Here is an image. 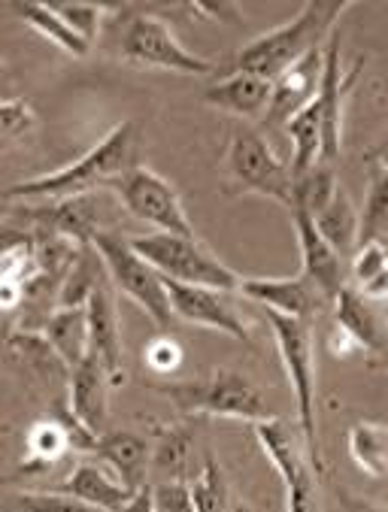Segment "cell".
Segmentation results:
<instances>
[{"instance_id":"cell-1","label":"cell","mask_w":388,"mask_h":512,"mask_svg":"<svg viewBox=\"0 0 388 512\" xmlns=\"http://www.w3.org/2000/svg\"><path fill=\"white\" fill-rule=\"evenodd\" d=\"M343 13H349V4H304L279 28H273V31L249 40L237 52H231L228 61L216 64V73L219 76L249 73V76L276 82L291 64H298L310 49H316L328 40V34L337 28Z\"/></svg>"},{"instance_id":"cell-2","label":"cell","mask_w":388,"mask_h":512,"mask_svg":"<svg viewBox=\"0 0 388 512\" xmlns=\"http://www.w3.org/2000/svg\"><path fill=\"white\" fill-rule=\"evenodd\" d=\"M137 149H140V128L137 122H122L116 125L101 143L91 146L79 161L10 185L0 197L7 200H64V197H79V194H91V191H107V185L119 176H125L131 167H137Z\"/></svg>"},{"instance_id":"cell-3","label":"cell","mask_w":388,"mask_h":512,"mask_svg":"<svg viewBox=\"0 0 388 512\" xmlns=\"http://www.w3.org/2000/svg\"><path fill=\"white\" fill-rule=\"evenodd\" d=\"M155 391L164 394L182 416H213V419H231L246 425L276 419L261 391L231 367H216L204 379L155 385Z\"/></svg>"},{"instance_id":"cell-4","label":"cell","mask_w":388,"mask_h":512,"mask_svg":"<svg viewBox=\"0 0 388 512\" xmlns=\"http://www.w3.org/2000/svg\"><path fill=\"white\" fill-rule=\"evenodd\" d=\"M270 334L276 340V352L282 358L288 385L295 391L298 406V431L313 467H322V443H319V419H316V397H319V376H316V343L310 322L267 313Z\"/></svg>"},{"instance_id":"cell-5","label":"cell","mask_w":388,"mask_h":512,"mask_svg":"<svg viewBox=\"0 0 388 512\" xmlns=\"http://www.w3.org/2000/svg\"><path fill=\"white\" fill-rule=\"evenodd\" d=\"M137 255H143L164 279L179 285H201L234 294L240 288V276L219 261L198 237H179V234H140L128 240Z\"/></svg>"},{"instance_id":"cell-6","label":"cell","mask_w":388,"mask_h":512,"mask_svg":"<svg viewBox=\"0 0 388 512\" xmlns=\"http://www.w3.org/2000/svg\"><path fill=\"white\" fill-rule=\"evenodd\" d=\"M91 249L101 255L113 288L119 294H125L131 303H137L158 331H167L173 322V310H170L164 276L143 255H137L134 246L125 237H119L116 231L97 234L91 240Z\"/></svg>"},{"instance_id":"cell-7","label":"cell","mask_w":388,"mask_h":512,"mask_svg":"<svg viewBox=\"0 0 388 512\" xmlns=\"http://www.w3.org/2000/svg\"><path fill=\"white\" fill-rule=\"evenodd\" d=\"M225 170H228V191L231 194H261L267 200H276L279 207L291 213V170L288 164L270 149L261 131L255 128H234L225 152Z\"/></svg>"},{"instance_id":"cell-8","label":"cell","mask_w":388,"mask_h":512,"mask_svg":"<svg viewBox=\"0 0 388 512\" xmlns=\"http://www.w3.org/2000/svg\"><path fill=\"white\" fill-rule=\"evenodd\" d=\"M119 55L122 61L146 70H167L182 76L216 73V61L188 52L164 19L143 10L125 13V22L119 28Z\"/></svg>"},{"instance_id":"cell-9","label":"cell","mask_w":388,"mask_h":512,"mask_svg":"<svg viewBox=\"0 0 388 512\" xmlns=\"http://www.w3.org/2000/svg\"><path fill=\"white\" fill-rule=\"evenodd\" d=\"M107 191L119 200V207L149 225L158 234H179V237H194L191 219L185 213V203L179 197V191L152 167H131L125 176L113 179L107 185Z\"/></svg>"},{"instance_id":"cell-10","label":"cell","mask_w":388,"mask_h":512,"mask_svg":"<svg viewBox=\"0 0 388 512\" xmlns=\"http://www.w3.org/2000/svg\"><path fill=\"white\" fill-rule=\"evenodd\" d=\"M252 434L285 485V512H319V488L313 473L316 467L307 458L304 443L291 437L288 425L279 419L252 425Z\"/></svg>"},{"instance_id":"cell-11","label":"cell","mask_w":388,"mask_h":512,"mask_svg":"<svg viewBox=\"0 0 388 512\" xmlns=\"http://www.w3.org/2000/svg\"><path fill=\"white\" fill-rule=\"evenodd\" d=\"M116 197L110 191H91L79 197H64V200H46L37 207L19 210L22 219H34L37 228L52 231L67 237L76 246H91L97 234L113 231L116 219Z\"/></svg>"},{"instance_id":"cell-12","label":"cell","mask_w":388,"mask_h":512,"mask_svg":"<svg viewBox=\"0 0 388 512\" xmlns=\"http://www.w3.org/2000/svg\"><path fill=\"white\" fill-rule=\"evenodd\" d=\"M167 285V297H170V310L173 319L194 325V328H207V331H219L237 343L252 346V325L246 322V316L234 306L228 291H216V288H201V285H179L164 279Z\"/></svg>"},{"instance_id":"cell-13","label":"cell","mask_w":388,"mask_h":512,"mask_svg":"<svg viewBox=\"0 0 388 512\" xmlns=\"http://www.w3.org/2000/svg\"><path fill=\"white\" fill-rule=\"evenodd\" d=\"M340 25L328 34L325 40V58H322V79H319V91H316V104H319V116H322V164H331L334 158H340L343 152V110H346V91L358 73V67L352 73H343L340 64Z\"/></svg>"},{"instance_id":"cell-14","label":"cell","mask_w":388,"mask_h":512,"mask_svg":"<svg viewBox=\"0 0 388 512\" xmlns=\"http://www.w3.org/2000/svg\"><path fill=\"white\" fill-rule=\"evenodd\" d=\"M85 319H88V346L91 355L104 364L113 385L125 382V346H122V322L116 306V288L104 273L91 288L85 300Z\"/></svg>"},{"instance_id":"cell-15","label":"cell","mask_w":388,"mask_h":512,"mask_svg":"<svg viewBox=\"0 0 388 512\" xmlns=\"http://www.w3.org/2000/svg\"><path fill=\"white\" fill-rule=\"evenodd\" d=\"M243 297L261 303L267 313H279V316H291V319H301L310 322L319 306L325 303V297L316 291V285L301 273V276H249L240 279L237 288Z\"/></svg>"},{"instance_id":"cell-16","label":"cell","mask_w":388,"mask_h":512,"mask_svg":"<svg viewBox=\"0 0 388 512\" xmlns=\"http://www.w3.org/2000/svg\"><path fill=\"white\" fill-rule=\"evenodd\" d=\"M291 222H295L298 246H301V264L304 276L316 285V291L325 300H337V294L349 285L346 282V258L328 246V240L316 231V222L304 210H291Z\"/></svg>"},{"instance_id":"cell-17","label":"cell","mask_w":388,"mask_h":512,"mask_svg":"<svg viewBox=\"0 0 388 512\" xmlns=\"http://www.w3.org/2000/svg\"><path fill=\"white\" fill-rule=\"evenodd\" d=\"M110 388L113 379L104 370V364L97 361L91 352L88 358L70 370L67 376V406L70 413L94 434H107V419H110Z\"/></svg>"},{"instance_id":"cell-18","label":"cell","mask_w":388,"mask_h":512,"mask_svg":"<svg viewBox=\"0 0 388 512\" xmlns=\"http://www.w3.org/2000/svg\"><path fill=\"white\" fill-rule=\"evenodd\" d=\"M322 58H325V43L310 49L298 64H291L276 82L270 94L267 107V122H288L291 116H298L319 91L322 79Z\"/></svg>"},{"instance_id":"cell-19","label":"cell","mask_w":388,"mask_h":512,"mask_svg":"<svg viewBox=\"0 0 388 512\" xmlns=\"http://www.w3.org/2000/svg\"><path fill=\"white\" fill-rule=\"evenodd\" d=\"M91 455L110 464L113 476L125 482L131 491L146 488V476L152 470V443L134 431H107L97 437Z\"/></svg>"},{"instance_id":"cell-20","label":"cell","mask_w":388,"mask_h":512,"mask_svg":"<svg viewBox=\"0 0 388 512\" xmlns=\"http://www.w3.org/2000/svg\"><path fill=\"white\" fill-rule=\"evenodd\" d=\"M273 82L249 76V73H231L216 79L207 91L204 100L213 110H222L237 119H258L270 107Z\"/></svg>"},{"instance_id":"cell-21","label":"cell","mask_w":388,"mask_h":512,"mask_svg":"<svg viewBox=\"0 0 388 512\" xmlns=\"http://www.w3.org/2000/svg\"><path fill=\"white\" fill-rule=\"evenodd\" d=\"M334 325L352 337L358 352H370L376 358L388 352V328L370 310V300H364L352 285H346L334 300Z\"/></svg>"},{"instance_id":"cell-22","label":"cell","mask_w":388,"mask_h":512,"mask_svg":"<svg viewBox=\"0 0 388 512\" xmlns=\"http://www.w3.org/2000/svg\"><path fill=\"white\" fill-rule=\"evenodd\" d=\"M58 491L64 494H73L79 500H85L88 506H97L104 512H116L122 509L137 491H131L125 482H119L107 467H97V464H76L73 473L58 485Z\"/></svg>"},{"instance_id":"cell-23","label":"cell","mask_w":388,"mask_h":512,"mask_svg":"<svg viewBox=\"0 0 388 512\" xmlns=\"http://www.w3.org/2000/svg\"><path fill=\"white\" fill-rule=\"evenodd\" d=\"M43 340L52 346L67 370L79 367L91 352L85 306H58L55 313H49V319L43 322Z\"/></svg>"},{"instance_id":"cell-24","label":"cell","mask_w":388,"mask_h":512,"mask_svg":"<svg viewBox=\"0 0 388 512\" xmlns=\"http://www.w3.org/2000/svg\"><path fill=\"white\" fill-rule=\"evenodd\" d=\"M316 231L328 240L331 249H337L343 258H352L358 243H361V213L355 210V203L343 185L331 194V200L313 216Z\"/></svg>"},{"instance_id":"cell-25","label":"cell","mask_w":388,"mask_h":512,"mask_svg":"<svg viewBox=\"0 0 388 512\" xmlns=\"http://www.w3.org/2000/svg\"><path fill=\"white\" fill-rule=\"evenodd\" d=\"M288 140H291V182L301 179L304 173H310L313 167L322 164V116H319V104L316 97L310 104L285 122Z\"/></svg>"},{"instance_id":"cell-26","label":"cell","mask_w":388,"mask_h":512,"mask_svg":"<svg viewBox=\"0 0 388 512\" xmlns=\"http://www.w3.org/2000/svg\"><path fill=\"white\" fill-rule=\"evenodd\" d=\"M349 279L364 300L388 303V237L358 243L349 264Z\"/></svg>"},{"instance_id":"cell-27","label":"cell","mask_w":388,"mask_h":512,"mask_svg":"<svg viewBox=\"0 0 388 512\" xmlns=\"http://www.w3.org/2000/svg\"><path fill=\"white\" fill-rule=\"evenodd\" d=\"M349 455L373 479L388 476V425L379 422H355L349 428Z\"/></svg>"},{"instance_id":"cell-28","label":"cell","mask_w":388,"mask_h":512,"mask_svg":"<svg viewBox=\"0 0 388 512\" xmlns=\"http://www.w3.org/2000/svg\"><path fill=\"white\" fill-rule=\"evenodd\" d=\"M13 13L28 25V28H34L40 37H46L49 43H55L61 52H67V55H76V58H82V55H88V43L49 7V4H16L13 7Z\"/></svg>"},{"instance_id":"cell-29","label":"cell","mask_w":388,"mask_h":512,"mask_svg":"<svg viewBox=\"0 0 388 512\" xmlns=\"http://www.w3.org/2000/svg\"><path fill=\"white\" fill-rule=\"evenodd\" d=\"M188 458H191V434L182 425H167L155 434L152 446V470L164 476V482H188Z\"/></svg>"},{"instance_id":"cell-30","label":"cell","mask_w":388,"mask_h":512,"mask_svg":"<svg viewBox=\"0 0 388 512\" xmlns=\"http://www.w3.org/2000/svg\"><path fill=\"white\" fill-rule=\"evenodd\" d=\"M70 437L64 431V425L49 416L40 419L28 428V458H25V470H46L55 467L67 452H70Z\"/></svg>"},{"instance_id":"cell-31","label":"cell","mask_w":388,"mask_h":512,"mask_svg":"<svg viewBox=\"0 0 388 512\" xmlns=\"http://www.w3.org/2000/svg\"><path fill=\"white\" fill-rule=\"evenodd\" d=\"M188 491H191V503L198 512H228L234 506L228 476L213 452H207L201 473L188 482Z\"/></svg>"},{"instance_id":"cell-32","label":"cell","mask_w":388,"mask_h":512,"mask_svg":"<svg viewBox=\"0 0 388 512\" xmlns=\"http://www.w3.org/2000/svg\"><path fill=\"white\" fill-rule=\"evenodd\" d=\"M16 506L22 512H104V509H97V506H88L85 500H79L73 494L58 491V488L16 494Z\"/></svg>"},{"instance_id":"cell-33","label":"cell","mask_w":388,"mask_h":512,"mask_svg":"<svg viewBox=\"0 0 388 512\" xmlns=\"http://www.w3.org/2000/svg\"><path fill=\"white\" fill-rule=\"evenodd\" d=\"M88 46L97 40V31H101L104 16L110 13L107 7H94V4H49Z\"/></svg>"},{"instance_id":"cell-34","label":"cell","mask_w":388,"mask_h":512,"mask_svg":"<svg viewBox=\"0 0 388 512\" xmlns=\"http://www.w3.org/2000/svg\"><path fill=\"white\" fill-rule=\"evenodd\" d=\"M37 116L28 100L22 97H0V143L16 140L34 128Z\"/></svg>"},{"instance_id":"cell-35","label":"cell","mask_w":388,"mask_h":512,"mask_svg":"<svg viewBox=\"0 0 388 512\" xmlns=\"http://www.w3.org/2000/svg\"><path fill=\"white\" fill-rule=\"evenodd\" d=\"M143 361H146V367L149 370H155V373H176L179 367H182V361H185V349H182V343L176 340V337H155V340H149L146 343V349H143Z\"/></svg>"},{"instance_id":"cell-36","label":"cell","mask_w":388,"mask_h":512,"mask_svg":"<svg viewBox=\"0 0 388 512\" xmlns=\"http://www.w3.org/2000/svg\"><path fill=\"white\" fill-rule=\"evenodd\" d=\"M155 512H198L191 503L188 482H158L152 485Z\"/></svg>"},{"instance_id":"cell-37","label":"cell","mask_w":388,"mask_h":512,"mask_svg":"<svg viewBox=\"0 0 388 512\" xmlns=\"http://www.w3.org/2000/svg\"><path fill=\"white\" fill-rule=\"evenodd\" d=\"M337 503H340V512H388V506L373 503V500H364V497L346 491L343 485L337 488Z\"/></svg>"},{"instance_id":"cell-38","label":"cell","mask_w":388,"mask_h":512,"mask_svg":"<svg viewBox=\"0 0 388 512\" xmlns=\"http://www.w3.org/2000/svg\"><path fill=\"white\" fill-rule=\"evenodd\" d=\"M328 349H331L334 358H349L352 352H358V346L352 343V337H349L343 328H337V325H334V331L328 334Z\"/></svg>"},{"instance_id":"cell-39","label":"cell","mask_w":388,"mask_h":512,"mask_svg":"<svg viewBox=\"0 0 388 512\" xmlns=\"http://www.w3.org/2000/svg\"><path fill=\"white\" fill-rule=\"evenodd\" d=\"M116 512H155V500H152V488L146 485V488H140L122 509H116Z\"/></svg>"},{"instance_id":"cell-40","label":"cell","mask_w":388,"mask_h":512,"mask_svg":"<svg viewBox=\"0 0 388 512\" xmlns=\"http://www.w3.org/2000/svg\"><path fill=\"white\" fill-rule=\"evenodd\" d=\"M228 512H255V509H252L249 503H234V506H231Z\"/></svg>"},{"instance_id":"cell-41","label":"cell","mask_w":388,"mask_h":512,"mask_svg":"<svg viewBox=\"0 0 388 512\" xmlns=\"http://www.w3.org/2000/svg\"><path fill=\"white\" fill-rule=\"evenodd\" d=\"M373 364H376V367H385V370H388V352H385V355H379V358H376Z\"/></svg>"},{"instance_id":"cell-42","label":"cell","mask_w":388,"mask_h":512,"mask_svg":"<svg viewBox=\"0 0 388 512\" xmlns=\"http://www.w3.org/2000/svg\"><path fill=\"white\" fill-rule=\"evenodd\" d=\"M4 213H7V210H4V203H0V216H4Z\"/></svg>"},{"instance_id":"cell-43","label":"cell","mask_w":388,"mask_h":512,"mask_svg":"<svg viewBox=\"0 0 388 512\" xmlns=\"http://www.w3.org/2000/svg\"><path fill=\"white\" fill-rule=\"evenodd\" d=\"M385 328H388V319H385Z\"/></svg>"}]
</instances>
